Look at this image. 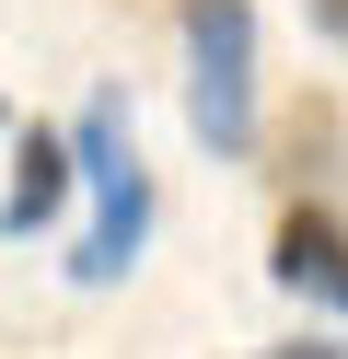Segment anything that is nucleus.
<instances>
[{
  "mask_svg": "<svg viewBox=\"0 0 348 359\" xmlns=\"http://www.w3.org/2000/svg\"><path fill=\"white\" fill-rule=\"evenodd\" d=\"M267 278L290 290V302H314V313H348V220L325 209V197H290V209H278Z\"/></svg>",
  "mask_w": 348,
  "mask_h": 359,
  "instance_id": "nucleus-2",
  "label": "nucleus"
},
{
  "mask_svg": "<svg viewBox=\"0 0 348 359\" xmlns=\"http://www.w3.org/2000/svg\"><path fill=\"white\" fill-rule=\"evenodd\" d=\"M278 151H290L278 174H337V104H325V93H302V116L278 128Z\"/></svg>",
  "mask_w": 348,
  "mask_h": 359,
  "instance_id": "nucleus-6",
  "label": "nucleus"
},
{
  "mask_svg": "<svg viewBox=\"0 0 348 359\" xmlns=\"http://www.w3.org/2000/svg\"><path fill=\"white\" fill-rule=\"evenodd\" d=\"M302 24H314L325 47H348V0H302Z\"/></svg>",
  "mask_w": 348,
  "mask_h": 359,
  "instance_id": "nucleus-7",
  "label": "nucleus"
},
{
  "mask_svg": "<svg viewBox=\"0 0 348 359\" xmlns=\"http://www.w3.org/2000/svg\"><path fill=\"white\" fill-rule=\"evenodd\" d=\"M93 197H105V209H93V232L70 243V290H116V278L139 266V243H151V209H162V186H151L139 163L116 174V186H93Z\"/></svg>",
  "mask_w": 348,
  "mask_h": 359,
  "instance_id": "nucleus-3",
  "label": "nucleus"
},
{
  "mask_svg": "<svg viewBox=\"0 0 348 359\" xmlns=\"http://www.w3.org/2000/svg\"><path fill=\"white\" fill-rule=\"evenodd\" d=\"M267 359H348L337 336H290V348H267Z\"/></svg>",
  "mask_w": 348,
  "mask_h": 359,
  "instance_id": "nucleus-8",
  "label": "nucleus"
},
{
  "mask_svg": "<svg viewBox=\"0 0 348 359\" xmlns=\"http://www.w3.org/2000/svg\"><path fill=\"white\" fill-rule=\"evenodd\" d=\"M186 24V128L209 140V163L255 151V0H174Z\"/></svg>",
  "mask_w": 348,
  "mask_h": 359,
  "instance_id": "nucleus-1",
  "label": "nucleus"
},
{
  "mask_svg": "<svg viewBox=\"0 0 348 359\" xmlns=\"http://www.w3.org/2000/svg\"><path fill=\"white\" fill-rule=\"evenodd\" d=\"M58 209H70V151H58V128H12V186H0V243L46 232Z\"/></svg>",
  "mask_w": 348,
  "mask_h": 359,
  "instance_id": "nucleus-4",
  "label": "nucleus"
},
{
  "mask_svg": "<svg viewBox=\"0 0 348 359\" xmlns=\"http://www.w3.org/2000/svg\"><path fill=\"white\" fill-rule=\"evenodd\" d=\"M58 151H70V186H116V174L139 163V151H128V93H93L82 116L58 128Z\"/></svg>",
  "mask_w": 348,
  "mask_h": 359,
  "instance_id": "nucleus-5",
  "label": "nucleus"
}]
</instances>
